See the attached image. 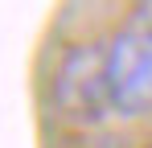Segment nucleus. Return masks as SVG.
<instances>
[{
  "label": "nucleus",
  "mask_w": 152,
  "mask_h": 148,
  "mask_svg": "<svg viewBox=\"0 0 152 148\" xmlns=\"http://www.w3.org/2000/svg\"><path fill=\"white\" fill-rule=\"evenodd\" d=\"M50 111L70 127H99L111 111L107 99V70H103V45L74 41L58 53L50 70Z\"/></svg>",
  "instance_id": "nucleus-1"
},
{
  "label": "nucleus",
  "mask_w": 152,
  "mask_h": 148,
  "mask_svg": "<svg viewBox=\"0 0 152 148\" xmlns=\"http://www.w3.org/2000/svg\"><path fill=\"white\" fill-rule=\"evenodd\" d=\"M107 70V99L111 111L124 119L152 115V21L119 25L103 45Z\"/></svg>",
  "instance_id": "nucleus-2"
},
{
  "label": "nucleus",
  "mask_w": 152,
  "mask_h": 148,
  "mask_svg": "<svg viewBox=\"0 0 152 148\" xmlns=\"http://www.w3.org/2000/svg\"><path fill=\"white\" fill-rule=\"evenodd\" d=\"M78 148H127V144L115 136H86V140H78Z\"/></svg>",
  "instance_id": "nucleus-3"
}]
</instances>
